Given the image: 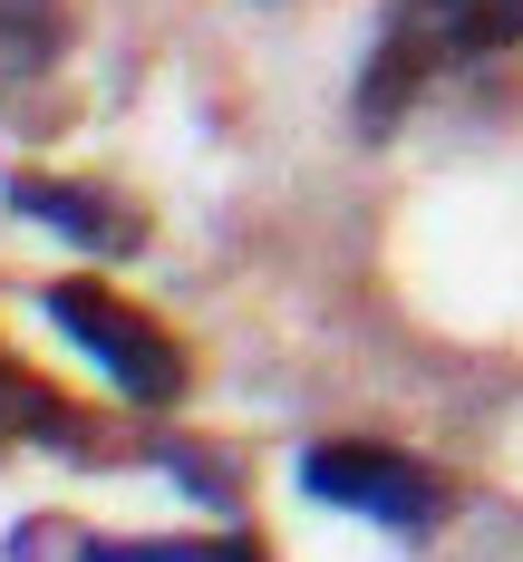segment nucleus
I'll use <instances>...</instances> for the list:
<instances>
[{"mask_svg": "<svg viewBox=\"0 0 523 562\" xmlns=\"http://www.w3.org/2000/svg\"><path fill=\"white\" fill-rule=\"evenodd\" d=\"M523 49V0H388L368 68H359V126H398L436 78L485 68V58Z\"/></svg>", "mask_w": 523, "mask_h": 562, "instance_id": "obj_1", "label": "nucleus"}, {"mask_svg": "<svg viewBox=\"0 0 523 562\" xmlns=\"http://www.w3.org/2000/svg\"><path fill=\"white\" fill-rule=\"evenodd\" d=\"M39 311H49L58 330L78 339V349H88V359H98L136 407H174V397H184V349H174L136 301H116L107 281H49V291H39Z\"/></svg>", "mask_w": 523, "mask_h": 562, "instance_id": "obj_2", "label": "nucleus"}, {"mask_svg": "<svg viewBox=\"0 0 523 562\" xmlns=\"http://www.w3.org/2000/svg\"><path fill=\"white\" fill-rule=\"evenodd\" d=\"M300 485L320 505H340V514L388 524V533H436L446 524V485L398 447H310L300 456Z\"/></svg>", "mask_w": 523, "mask_h": 562, "instance_id": "obj_3", "label": "nucleus"}, {"mask_svg": "<svg viewBox=\"0 0 523 562\" xmlns=\"http://www.w3.org/2000/svg\"><path fill=\"white\" fill-rule=\"evenodd\" d=\"M10 214H30V224H49L58 243H78V252H136L146 243V214L107 194V184H58V175H10Z\"/></svg>", "mask_w": 523, "mask_h": 562, "instance_id": "obj_4", "label": "nucleus"}, {"mask_svg": "<svg viewBox=\"0 0 523 562\" xmlns=\"http://www.w3.org/2000/svg\"><path fill=\"white\" fill-rule=\"evenodd\" d=\"M58 40H68L58 0H0V98H10V88H30V78H49Z\"/></svg>", "mask_w": 523, "mask_h": 562, "instance_id": "obj_5", "label": "nucleus"}, {"mask_svg": "<svg viewBox=\"0 0 523 562\" xmlns=\"http://www.w3.org/2000/svg\"><path fill=\"white\" fill-rule=\"evenodd\" d=\"M166 465H174V485L184 495H204V505H232L242 485H232V465H214V456H194V447H166Z\"/></svg>", "mask_w": 523, "mask_h": 562, "instance_id": "obj_6", "label": "nucleus"}, {"mask_svg": "<svg viewBox=\"0 0 523 562\" xmlns=\"http://www.w3.org/2000/svg\"><path fill=\"white\" fill-rule=\"evenodd\" d=\"M204 562H262V543H214Z\"/></svg>", "mask_w": 523, "mask_h": 562, "instance_id": "obj_7", "label": "nucleus"}]
</instances>
